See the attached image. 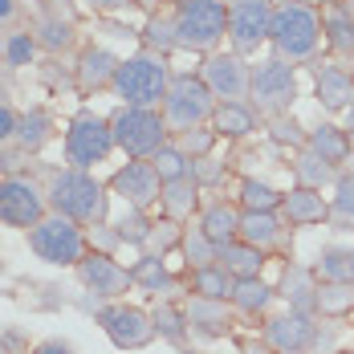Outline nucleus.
<instances>
[{
    "instance_id": "1",
    "label": "nucleus",
    "mask_w": 354,
    "mask_h": 354,
    "mask_svg": "<svg viewBox=\"0 0 354 354\" xmlns=\"http://www.w3.org/2000/svg\"><path fill=\"white\" fill-rule=\"evenodd\" d=\"M45 200H49L53 212L77 220L82 228H98L106 220V192H102L98 179L90 176V171H82V167L57 171V176L49 179V196Z\"/></svg>"
},
{
    "instance_id": "2",
    "label": "nucleus",
    "mask_w": 354,
    "mask_h": 354,
    "mask_svg": "<svg viewBox=\"0 0 354 354\" xmlns=\"http://www.w3.org/2000/svg\"><path fill=\"white\" fill-rule=\"evenodd\" d=\"M273 49H277V57L285 62H310L314 53H318V41H322V21L318 12L310 8V4H301V0H285L273 8Z\"/></svg>"
},
{
    "instance_id": "3",
    "label": "nucleus",
    "mask_w": 354,
    "mask_h": 354,
    "mask_svg": "<svg viewBox=\"0 0 354 354\" xmlns=\"http://www.w3.org/2000/svg\"><path fill=\"white\" fill-rule=\"evenodd\" d=\"M171 86V73L163 53H135L127 62H118L110 90L127 102V106H155Z\"/></svg>"
},
{
    "instance_id": "4",
    "label": "nucleus",
    "mask_w": 354,
    "mask_h": 354,
    "mask_svg": "<svg viewBox=\"0 0 354 354\" xmlns=\"http://www.w3.org/2000/svg\"><path fill=\"white\" fill-rule=\"evenodd\" d=\"M171 21H176L179 49L212 53L220 45V37L228 33V4L224 0H179Z\"/></svg>"
},
{
    "instance_id": "5",
    "label": "nucleus",
    "mask_w": 354,
    "mask_h": 354,
    "mask_svg": "<svg viewBox=\"0 0 354 354\" xmlns=\"http://www.w3.org/2000/svg\"><path fill=\"white\" fill-rule=\"evenodd\" d=\"M114 147H122L131 159H151L159 147H167V118L155 106H122L110 118Z\"/></svg>"
},
{
    "instance_id": "6",
    "label": "nucleus",
    "mask_w": 354,
    "mask_h": 354,
    "mask_svg": "<svg viewBox=\"0 0 354 354\" xmlns=\"http://www.w3.org/2000/svg\"><path fill=\"white\" fill-rule=\"evenodd\" d=\"M29 248L45 265L70 269V265H77L86 257V232H82L77 220H70V216H62V212H49L45 220H37L33 228H29Z\"/></svg>"
},
{
    "instance_id": "7",
    "label": "nucleus",
    "mask_w": 354,
    "mask_h": 354,
    "mask_svg": "<svg viewBox=\"0 0 354 354\" xmlns=\"http://www.w3.org/2000/svg\"><path fill=\"white\" fill-rule=\"evenodd\" d=\"M212 114H216V94L204 86V77H192V73L171 77V86L163 94V118H167V127L192 131V127H204Z\"/></svg>"
},
{
    "instance_id": "8",
    "label": "nucleus",
    "mask_w": 354,
    "mask_h": 354,
    "mask_svg": "<svg viewBox=\"0 0 354 354\" xmlns=\"http://www.w3.org/2000/svg\"><path fill=\"white\" fill-rule=\"evenodd\" d=\"M110 151H114V131H110V122L98 118V114H90V110H82L70 122V131H66V159H70V167L90 171L94 163L106 159Z\"/></svg>"
},
{
    "instance_id": "9",
    "label": "nucleus",
    "mask_w": 354,
    "mask_h": 354,
    "mask_svg": "<svg viewBox=\"0 0 354 354\" xmlns=\"http://www.w3.org/2000/svg\"><path fill=\"white\" fill-rule=\"evenodd\" d=\"M248 98L257 110H269V114H285L297 98V73L293 62L285 57H269L252 70V86H248Z\"/></svg>"
},
{
    "instance_id": "10",
    "label": "nucleus",
    "mask_w": 354,
    "mask_h": 354,
    "mask_svg": "<svg viewBox=\"0 0 354 354\" xmlns=\"http://www.w3.org/2000/svg\"><path fill=\"white\" fill-rule=\"evenodd\" d=\"M98 326L106 330V338L118 346V351H142V346H151V342L159 338L151 314L139 310V306H122V301L98 310Z\"/></svg>"
},
{
    "instance_id": "11",
    "label": "nucleus",
    "mask_w": 354,
    "mask_h": 354,
    "mask_svg": "<svg viewBox=\"0 0 354 354\" xmlns=\"http://www.w3.org/2000/svg\"><path fill=\"white\" fill-rule=\"evenodd\" d=\"M45 196L37 192V183L21 176H4L0 179V224L8 228H33L37 220H45Z\"/></svg>"
},
{
    "instance_id": "12",
    "label": "nucleus",
    "mask_w": 354,
    "mask_h": 354,
    "mask_svg": "<svg viewBox=\"0 0 354 354\" xmlns=\"http://www.w3.org/2000/svg\"><path fill=\"white\" fill-rule=\"evenodd\" d=\"M273 33V4L269 0H241L228 8V37L236 53H257Z\"/></svg>"
},
{
    "instance_id": "13",
    "label": "nucleus",
    "mask_w": 354,
    "mask_h": 354,
    "mask_svg": "<svg viewBox=\"0 0 354 354\" xmlns=\"http://www.w3.org/2000/svg\"><path fill=\"white\" fill-rule=\"evenodd\" d=\"M204 86L224 102H245L248 86H252V70L245 66V53H208L204 62Z\"/></svg>"
},
{
    "instance_id": "14",
    "label": "nucleus",
    "mask_w": 354,
    "mask_h": 354,
    "mask_svg": "<svg viewBox=\"0 0 354 354\" xmlns=\"http://www.w3.org/2000/svg\"><path fill=\"white\" fill-rule=\"evenodd\" d=\"M77 277H82V285L94 293V297H102V301H118L127 289H131V269H122L110 252H86L77 265Z\"/></svg>"
},
{
    "instance_id": "15",
    "label": "nucleus",
    "mask_w": 354,
    "mask_h": 354,
    "mask_svg": "<svg viewBox=\"0 0 354 354\" xmlns=\"http://www.w3.org/2000/svg\"><path fill=\"white\" fill-rule=\"evenodd\" d=\"M265 346L277 354H306L310 346H318V322H314V314L285 310L277 318H269L265 322Z\"/></svg>"
},
{
    "instance_id": "16",
    "label": "nucleus",
    "mask_w": 354,
    "mask_h": 354,
    "mask_svg": "<svg viewBox=\"0 0 354 354\" xmlns=\"http://www.w3.org/2000/svg\"><path fill=\"white\" fill-rule=\"evenodd\" d=\"M110 187L127 200V208H151V204H159V192H163V179L159 171L151 167V159H135V163H127L118 176L110 179Z\"/></svg>"
},
{
    "instance_id": "17",
    "label": "nucleus",
    "mask_w": 354,
    "mask_h": 354,
    "mask_svg": "<svg viewBox=\"0 0 354 354\" xmlns=\"http://www.w3.org/2000/svg\"><path fill=\"white\" fill-rule=\"evenodd\" d=\"M322 33L338 57H354V0H330L326 4Z\"/></svg>"
},
{
    "instance_id": "18",
    "label": "nucleus",
    "mask_w": 354,
    "mask_h": 354,
    "mask_svg": "<svg viewBox=\"0 0 354 354\" xmlns=\"http://www.w3.org/2000/svg\"><path fill=\"white\" fill-rule=\"evenodd\" d=\"M277 297H285L289 310H297V314H318V273L301 269V265H289L281 273Z\"/></svg>"
},
{
    "instance_id": "19",
    "label": "nucleus",
    "mask_w": 354,
    "mask_h": 354,
    "mask_svg": "<svg viewBox=\"0 0 354 354\" xmlns=\"http://www.w3.org/2000/svg\"><path fill=\"white\" fill-rule=\"evenodd\" d=\"M187 326H192V334H200V338H224V334L232 330V314H228L224 301L192 297V306H187Z\"/></svg>"
},
{
    "instance_id": "20",
    "label": "nucleus",
    "mask_w": 354,
    "mask_h": 354,
    "mask_svg": "<svg viewBox=\"0 0 354 354\" xmlns=\"http://www.w3.org/2000/svg\"><path fill=\"white\" fill-rule=\"evenodd\" d=\"M318 102L326 110L354 106V77L342 66H318Z\"/></svg>"
},
{
    "instance_id": "21",
    "label": "nucleus",
    "mask_w": 354,
    "mask_h": 354,
    "mask_svg": "<svg viewBox=\"0 0 354 354\" xmlns=\"http://www.w3.org/2000/svg\"><path fill=\"white\" fill-rule=\"evenodd\" d=\"M281 208H285V216H289V224H322V220L330 216V204L322 200L318 187H301V183L281 200Z\"/></svg>"
},
{
    "instance_id": "22",
    "label": "nucleus",
    "mask_w": 354,
    "mask_h": 354,
    "mask_svg": "<svg viewBox=\"0 0 354 354\" xmlns=\"http://www.w3.org/2000/svg\"><path fill=\"white\" fill-rule=\"evenodd\" d=\"M114 70H118V57L110 49H102V45H94L77 62V86L82 90H102V86L114 82Z\"/></svg>"
},
{
    "instance_id": "23",
    "label": "nucleus",
    "mask_w": 354,
    "mask_h": 354,
    "mask_svg": "<svg viewBox=\"0 0 354 354\" xmlns=\"http://www.w3.org/2000/svg\"><path fill=\"white\" fill-rule=\"evenodd\" d=\"M216 261L232 273V277H261V265H265V248L248 245V241H228V245H220L216 252Z\"/></svg>"
},
{
    "instance_id": "24",
    "label": "nucleus",
    "mask_w": 354,
    "mask_h": 354,
    "mask_svg": "<svg viewBox=\"0 0 354 354\" xmlns=\"http://www.w3.org/2000/svg\"><path fill=\"white\" fill-rule=\"evenodd\" d=\"M281 216L277 212H241V241H248V245L257 248H273L281 245Z\"/></svg>"
},
{
    "instance_id": "25",
    "label": "nucleus",
    "mask_w": 354,
    "mask_h": 354,
    "mask_svg": "<svg viewBox=\"0 0 354 354\" xmlns=\"http://www.w3.org/2000/svg\"><path fill=\"white\" fill-rule=\"evenodd\" d=\"M306 147H310V151H318L326 163H334V167H338V163H346V159H351V147H354V142H351V135H346L342 127L322 122V127H314V131H310V142H306Z\"/></svg>"
},
{
    "instance_id": "26",
    "label": "nucleus",
    "mask_w": 354,
    "mask_h": 354,
    "mask_svg": "<svg viewBox=\"0 0 354 354\" xmlns=\"http://www.w3.org/2000/svg\"><path fill=\"white\" fill-rule=\"evenodd\" d=\"M232 289H236V277L216 261V265H204V269H192V293L196 297H212V301H232Z\"/></svg>"
},
{
    "instance_id": "27",
    "label": "nucleus",
    "mask_w": 354,
    "mask_h": 354,
    "mask_svg": "<svg viewBox=\"0 0 354 354\" xmlns=\"http://www.w3.org/2000/svg\"><path fill=\"white\" fill-rule=\"evenodd\" d=\"M200 228L208 232V241H216V245H228V241H236L241 236V212L232 208V204H208L204 208V216H200Z\"/></svg>"
},
{
    "instance_id": "28",
    "label": "nucleus",
    "mask_w": 354,
    "mask_h": 354,
    "mask_svg": "<svg viewBox=\"0 0 354 354\" xmlns=\"http://www.w3.org/2000/svg\"><path fill=\"white\" fill-rule=\"evenodd\" d=\"M196 200H200V183H196L192 176L167 179V183H163V192H159V204L167 208V216H171V220H183V216H192Z\"/></svg>"
},
{
    "instance_id": "29",
    "label": "nucleus",
    "mask_w": 354,
    "mask_h": 354,
    "mask_svg": "<svg viewBox=\"0 0 354 354\" xmlns=\"http://www.w3.org/2000/svg\"><path fill=\"white\" fill-rule=\"evenodd\" d=\"M131 281L142 285L147 293H163V289H176V277L167 273V261L159 252H147L131 265Z\"/></svg>"
},
{
    "instance_id": "30",
    "label": "nucleus",
    "mask_w": 354,
    "mask_h": 354,
    "mask_svg": "<svg viewBox=\"0 0 354 354\" xmlns=\"http://www.w3.org/2000/svg\"><path fill=\"white\" fill-rule=\"evenodd\" d=\"M212 122H216V135H228V139H241L248 131H257V114H252L248 102H220Z\"/></svg>"
},
{
    "instance_id": "31",
    "label": "nucleus",
    "mask_w": 354,
    "mask_h": 354,
    "mask_svg": "<svg viewBox=\"0 0 354 354\" xmlns=\"http://www.w3.org/2000/svg\"><path fill=\"white\" fill-rule=\"evenodd\" d=\"M151 322H155V334L163 338V342H171V346H183L187 342V310H179L171 301H155V310H151Z\"/></svg>"
},
{
    "instance_id": "32",
    "label": "nucleus",
    "mask_w": 354,
    "mask_h": 354,
    "mask_svg": "<svg viewBox=\"0 0 354 354\" xmlns=\"http://www.w3.org/2000/svg\"><path fill=\"white\" fill-rule=\"evenodd\" d=\"M273 297H277V289H273V285H265L261 277H236L232 306H236L241 314H265Z\"/></svg>"
},
{
    "instance_id": "33",
    "label": "nucleus",
    "mask_w": 354,
    "mask_h": 354,
    "mask_svg": "<svg viewBox=\"0 0 354 354\" xmlns=\"http://www.w3.org/2000/svg\"><path fill=\"white\" fill-rule=\"evenodd\" d=\"M49 135H53V114H49V110L33 106L17 118V139H21L25 151H41V147L49 142Z\"/></svg>"
},
{
    "instance_id": "34",
    "label": "nucleus",
    "mask_w": 354,
    "mask_h": 354,
    "mask_svg": "<svg viewBox=\"0 0 354 354\" xmlns=\"http://www.w3.org/2000/svg\"><path fill=\"white\" fill-rule=\"evenodd\" d=\"M322 281H342V285H354V248H342V245H330L322 248L318 265H314Z\"/></svg>"
},
{
    "instance_id": "35",
    "label": "nucleus",
    "mask_w": 354,
    "mask_h": 354,
    "mask_svg": "<svg viewBox=\"0 0 354 354\" xmlns=\"http://www.w3.org/2000/svg\"><path fill=\"white\" fill-rule=\"evenodd\" d=\"M33 37H37V45H41V49L62 53V49H70V45H73V21L57 17V12H45V17L37 21Z\"/></svg>"
},
{
    "instance_id": "36",
    "label": "nucleus",
    "mask_w": 354,
    "mask_h": 354,
    "mask_svg": "<svg viewBox=\"0 0 354 354\" xmlns=\"http://www.w3.org/2000/svg\"><path fill=\"white\" fill-rule=\"evenodd\" d=\"M293 171H297V183H301V187H318L322 192L326 183H334V163H326L318 151H310V147H301Z\"/></svg>"
},
{
    "instance_id": "37",
    "label": "nucleus",
    "mask_w": 354,
    "mask_h": 354,
    "mask_svg": "<svg viewBox=\"0 0 354 354\" xmlns=\"http://www.w3.org/2000/svg\"><path fill=\"white\" fill-rule=\"evenodd\" d=\"M179 252H183L187 269H204V265H216L220 245L208 241V232H204V228H187V232H183V241H179Z\"/></svg>"
},
{
    "instance_id": "38",
    "label": "nucleus",
    "mask_w": 354,
    "mask_h": 354,
    "mask_svg": "<svg viewBox=\"0 0 354 354\" xmlns=\"http://www.w3.org/2000/svg\"><path fill=\"white\" fill-rule=\"evenodd\" d=\"M354 310V285L342 281H322L318 285V314L326 318H342Z\"/></svg>"
},
{
    "instance_id": "39",
    "label": "nucleus",
    "mask_w": 354,
    "mask_h": 354,
    "mask_svg": "<svg viewBox=\"0 0 354 354\" xmlns=\"http://www.w3.org/2000/svg\"><path fill=\"white\" fill-rule=\"evenodd\" d=\"M281 200H285L281 192L269 187V183H261V179H245V183H241V204H245V212H277Z\"/></svg>"
},
{
    "instance_id": "40",
    "label": "nucleus",
    "mask_w": 354,
    "mask_h": 354,
    "mask_svg": "<svg viewBox=\"0 0 354 354\" xmlns=\"http://www.w3.org/2000/svg\"><path fill=\"white\" fill-rule=\"evenodd\" d=\"M151 167L159 171V179H163V183H167V179H179V176H192V159L179 151L176 142L159 147V151L151 155Z\"/></svg>"
},
{
    "instance_id": "41",
    "label": "nucleus",
    "mask_w": 354,
    "mask_h": 354,
    "mask_svg": "<svg viewBox=\"0 0 354 354\" xmlns=\"http://www.w3.org/2000/svg\"><path fill=\"white\" fill-rule=\"evenodd\" d=\"M151 228H155V220L142 212V208H127L122 220L114 224V232H118V241H122V245H147Z\"/></svg>"
},
{
    "instance_id": "42",
    "label": "nucleus",
    "mask_w": 354,
    "mask_h": 354,
    "mask_svg": "<svg viewBox=\"0 0 354 354\" xmlns=\"http://www.w3.org/2000/svg\"><path fill=\"white\" fill-rule=\"evenodd\" d=\"M330 216H334L338 224H354V176L334 179V204H330Z\"/></svg>"
},
{
    "instance_id": "43",
    "label": "nucleus",
    "mask_w": 354,
    "mask_h": 354,
    "mask_svg": "<svg viewBox=\"0 0 354 354\" xmlns=\"http://www.w3.org/2000/svg\"><path fill=\"white\" fill-rule=\"evenodd\" d=\"M37 53V37L33 33H8L4 37V62L12 66V70H21V66H29Z\"/></svg>"
},
{
    "instance_id": "44",
    "label": "nucleus",
    "mask_w": 354,
    "mask_h": 354,
    "mask_svg": "<svg viewBox=\"0 0 354 354\" xmlns=\"http://www.w3.org/2000/svg\"><path fill=\"white\" fill-rule=\"evenodd\" d=\"M216 139H220V135H216V131H208V127H192V131H179L176 147L187 155V159H200V155H208V151L216 147Z\"/></svg>"
},
{
    "instance_id": "45",
    "label": "nucleus",
    "mask_w": 354,
    "mask_h": 354,
    "mask_svg": "<svg viewBox=\"0 0 354 354\" xmlns=\"http://www.w3.org/2000/svg\"><path fill=\"white\" fill-rule=\"evenodd\" d=\"M147 45L155 49V53H171V49H179V41H176V21L171 17H155L151 25H147Z\"/></svg>"
},
{
    "instance_id": "46",
    "label": "nucleus",
    "mask_w": 354,
    "mask_h": 354,
    "mask_svg": "<svg viewBox=\"0 0 354 354\" xmlns=\"http://www.w3.org/2000/svg\"><path fill=\"white\" fill-rule=\"evenodd\" d=\"M179 241H183V232H179V220H171V216H167V220H159V224L151 228V236H147V248L163 257V252H167V248H176Z\"/></svg>"
},
{
    "instance_id": "47",
    "label": "nucleus",
    "mask_w": 354,
    "mask_h": 354,
    "mask_svg": "<svg viewBox=\"0 0 354 354\" xmlns=\"http://www.w3.org/2000/svg\"><path fill=\"white\" fill-rule=\"evenodd\" d=\"M192 179H196L200 187H216V183L224 179V163L212 159V155H200V159H192Z\"/></svg>"
},
{
    "instance_id": "48",
    "label": "nucleus",
    "mask_w": 354,
    "mask_h": 354,
    "mask_svg": "<svg viewBox=\"0 0 354 354\" xmlns=\"http://www.w3.org/2000/svg\"><path fill=\"white\" fill-rule=\"evenodd\" d=\"M269 135H273V142H289V147H306V135H301V127H297L293 118H285V114H277V118H273Z\"/></svg>"
},
{
    "instance_id": "49",
    "label": "nucleus",
    "mask_w": 354,
    "mask_h": 354,
    "mask_svg": "<svg viewBox=\"0 0 354 354\" xmlns=\"http://www.w3.org/2000/svg\"><path fill=\"white\" fill-rule=\"evenodd\" d=\"M0 351L4 354H29V338H25L17 326H4V330H0Z\"/></svg>"
},
{
    "instance_id": "50",
    "label": "nucleus",
    "mask_w": 354,
    "mask_h": 354,
    "mask_svg": "<svg viewBox=\"0 0 354 354\" xmlns=\"http://www.w3.org/2000/svg\"><path fill=\"white\" fill-rule=\"evenodd\" d=\"M17 118H21V114H12L8 106H0V142L17 139Z\"/></svg>"
},
{
    "instance_id": "51",
    "label": "nucleus",
    "mask_w": 354,
    "mask_h": 354,
    "mask_svg": "<svg viewBox=\"0 0 354 354\" xmlns=\"http://www.w3.org/2000/svg\"><path fill=\"white\" fill-rule=\"evenodd\" d=\"M33 354H73V346L70 342H62V338H49V342L33 346Z\"/></svg>"
},
{
    "instance_id": "52",
    "label": "nucleus",
    "mask_w": 354,
    "mask_h": 354,
    "mask_svg": "<svg viewBox=\"0 0 354 354\" xmlns=\"http://www.w3.org/2000/svg\"><path fill=\"white\" fill-rule=\"evenodd\" d=\"M94 241H98V252H110V248H118L122 245V241H118V232H106V228H102V224H98V228H94Z\"/></svg>"
},
{
    "instance_id": "53",
    "label": "nucleus",
    "mask_w": 354,
    "mask_h": 354,
    "mask_svg": "<svg viewBox=\"0 0 354 354\" xmlns=\"http://www.w3.org/2000/svg\"><path fill=\"white\" fill-rule=\"evenodd\" d=\"M17 12H21V4H17V0H0V25L17 21Z\"/></svg>"
},
{
    "instance_id": "54",
    "label": "nucleus",
    "mask_w": 354,
    "mask_h": 354,
    "mask_svg": "<svg viewBox=\"0 0 354 354\" xmlns=\"http://www.w3.org/2000/svg\"><path fill=\"white\" fill-rule=\"evenodd\" d=\"M98 12H114V8H122V4H131V0H90Z\"/></svg>"
},
{
    "instance_id": "55",
    "label": "nucleus",
    "mask_w": 354,
    "mask_h": 354,
    "mask_svg": "<svg viewBox=\"0 0 354 354\" xmlns=\"http://www.w3.org/2000/svg\"><path fill=\"white\" fill-rule=\"evenodd\" d=\"M241 354H269V351H265V346H245Z\"/></svg>"
},
{
    "instance_id": "56",
    "label": "nucleus",
    "mask_w": 354,
    "mask_h": 354,
    "mask_svg": "<svg viewBox=\"0 0 354 354\" xmlns=\"http://www.w3.org/2000/svg\"><path fill=\"white\" fill-rule=\"evenodd\" d=\"M346 135H351V142H354V106H351V131H346Z\"/></svg>"
},
{
    "instance_id": "57",
    "label": "nucleus",
    "mask_w": 354,
    "mask_h": 354,
    "mask_svg": "<svg viewBox=\"0 0 354 354\" xmlns=\"http://www.w3.org/2000/svg\"><path fill=\"white\" fill-rule=\"evenodd\" d=\"M301 4H330V0H301Z\"/></svg>"
},
{
    "instance_id": "58",
    "label": "nucleus",
    "mask_w": 354,
    "mask_h": 354,
    "mask_svg": "<svg viewBox=\"0 0 354 354\" xmlns=\"http://www.w3.org/2000/svg\"><path fill=\"white\" fill-rule=\"evenodd\" d=\"M0 106H4V86H0Z\"/></svg>"
},
{
    "instance_id": "59",
    "label": "nucleus",
    "mask_w": 354,
    "mask_h": 354,
    "mask_svg": "<svg viewBox=\"0 0 354 354\" xmlns=\"http://www.w3.org/2000/svg\"><path fill=\"white\" fill-rule=\"evenodd\" d=\"M224 4H228V8H232V4H241V0H224Z\"/></svg>"
},
{
    "instance_id": "60",
    "label": "nucleus",
    "mask_w": 354,
    "mask_h": 354,
    "mask_svg": "<svg viewBox=\"0 0 354 354\" xmlns=\"http://www.w3.org/2000/svg\"><path fill=\"white\" fill-rule=\"evenodd\" d=\"M0 57H4V37H0Z\"/></svg>"
},
{
    "instance_id": "61",
    "label": "nucleus",
    "mask_w": 354,
    "mask_h": 354,
    "mask_svg": "<svg viewBox=\"0 0 354 354\" xmlns=\"http://www.w3.org/2000/svg\"><path fill=\"white\" fill-rule=\"evenodd\" d=\"M183 354H204V351H183Z\"/></svg>"
},
{
    "instance_id": "62",
    "label": "nucleus",
    "mask_w": 354,
    "mask_h": 354,
    "mask_svg": "<svg viewBox=\"0 0 354 354\" xmlns=\"http://www.w3.org/2000/svg\"><path fill=\"white\" fill-rule=\"evenodd\" d=\"M342 354H354V351H342Z\"/></svg>"
}]
</instances>
